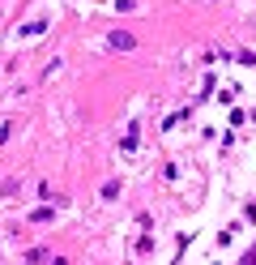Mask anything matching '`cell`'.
I'll list each match as a JSON object with an SVG mask.
<instances>
[{"label":"cell","instance_id":"1","mask_svg":"<svg viewBox=\"0 0 256 265\" xmlns=\"http://www.w3.org/2000/svg\"><path fill=\"white\" fill-rule=\"evenodd\" d=\"M111 43H116V47H132V34H120L116 30V34H111Z\"/></svg>","mask_w":256,"mask_h":265}]
</instances>
